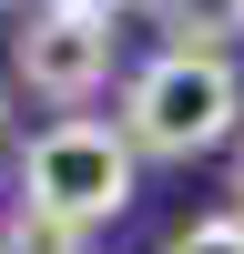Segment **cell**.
<instances>
[{"instance_id": "1", "label": "cell", "mask_w": 244, "mask_h": 254, "mask_svg": "<svg viewBox=\"0 0 244 254\" xmlns=\"http://www.w3.org/2000/svg\"><path fill=\"white\" fill-rule=\"evenodd\" d=\"M234 112H244V81L234 61H203V51H153L122 92V142L132 153H163V163H193L214 142H234Z\"/></svg>"}, {"instance_id": "2", "label": "cell", "mask_w": 244, "mask_h": 254, "mask_svg": "<svg viewBox=\"0 0 244 254\" xmlns=\"http://www.w3.org/2000/svg\"><path fill=\"white\" fill-rule=\"evenodd\" d=\"M132 142H122V122H51V132H31V153H20V214H51L71 224V234H92V224H112L122 203H132Z\"/></svg>"}, {"instance_id": "3", "label": "cell", "mask_w": 244, "mask_h": 254, "mask_svg": "<svg viewBox=\"0 0 244 254\" xmlns=\"http://www.w3.org/2000/svg\"><path fill=\"white\" fill-rule=\"evenodd\" d=\"M10 71L31 81L41 102H92L102 81H112V20H81V10H51V0H41L31 31L10 41Z\"/></svg>"}, {"instance_id": "4", "label": "cell", "mask_w": 244, "mask_h": 254, "mask_svg": "<svg viewBox=\"0 0 244 254\" xmlns=\"http://www.w3.org/2000/svg\"><path fill=\"white\" fill-rule=\"evenodd\" d=\"M0 254H81V234H71V224H51V214H20V203H10V244H0Z\"/></svg>"}, {"instance_id": "5", "label": "cell", "mask_w": 244, "mask_h": 254, "mask_svg": "<svg viewBox=\"0 0 244 254\" xmlns=\"http://www.w3.org/2000/svg\"><path fill=\"white\" fill-rule=\"evenodd\" d=\"M163 254H244V214H193Z\"/></svg>"}, {"instance_id": "6", "label": "cell", "mask_w": 244, "mask_h": 254, "mask_svg": "<svg viewBox=\"0 0 244 254\" xmlns=\"http://www.w3.org/2000/svg\"><path fill=\"white\" fill-rule=\"evenodd\" d=\"M51 10H81V20H122L132 0H51Z\"/></svg>"}, {"instance_id": "7", "label": "cell", "mask_w": 244, "mask_h": 254, "mask_svg": "<svg viewBox=\"0 0 244 254\" xmlns=\"http://www.w3.org/2000/svg\"><path fill=\"white\" fill-rule=\"evenodd\" d=\"M234 214H244V153H234Z\"/></svg>"}, {"instance_id": "8", "label": "cell", "mask_w": 244, "mask_h": 254, "mask_svg": "<svg viewBox=\"0 0 244 254\" xmlns=\"http://www.w3.org/2000/svg\"><path fill=\"white\" fill-rule=\"evenodd\" d=\"M0 132H10V102H0Z\"/></svg>"}, {"instance_id": "9", "label": "cell", "mask_w": 244, "mask_h": 254, "mask_svg": "<svg viewBox=\"0 0 244 254\" xmlns=\"http://www.w3.org/2000/svg\"><path fill=\"white\" fill-rule=\"evenodd\" d=\"M234 20H244V0H234Z\"/></svg>"}, {"instance_id": "10", "label": "cell", "mask_w": 244, "mask_h": 254, "mask_svg": "<svg viewBox=\"0 0 244 254\" xmlns=\"http://www.w3.org/2000/svg\"><path fill=\"white\" fill-rule=\"evenodd\" d=\"M0 10H10V0H0Z\"/></svg>"}]
</instances>
